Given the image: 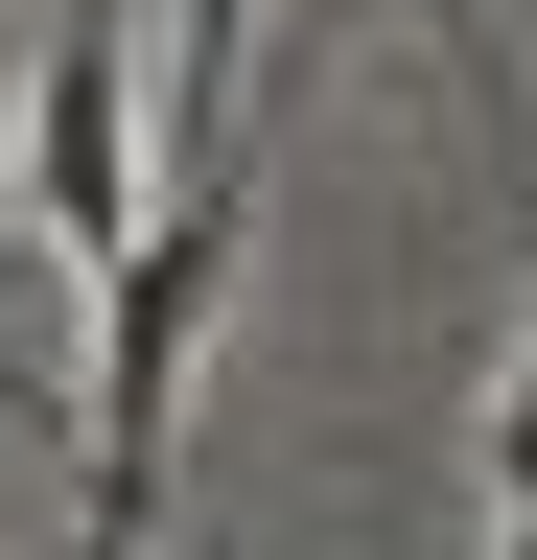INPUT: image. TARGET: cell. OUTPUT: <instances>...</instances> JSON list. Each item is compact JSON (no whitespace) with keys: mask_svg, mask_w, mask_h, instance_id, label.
<instances>
[{"mask_svg":"<svg viewBox=\"0 0 537 560\" xmlns=\"http://www.w3.org/2000/svg\"><path fill=\"white\" fill-rule=\"evenodd\" d=\"M211 304H234V164H164L94 257V560H141V514H164V420H187Z\"/></svg>","mask_w":537,"mask_h":560,"instance_id":"cell-1","label":"cell"},{"mask_svg":"<svg viewBox=\"0 0 537 560\" xmlns=\"http://www.w3.org/2000/svg\"><path fill=\"white\" fill-rule=\"evenodd\" d=\"M491 560H537V374H514V514H491Z\"/></svg>","mask_w":537,"mask_h":560,"instance_id":"cell-2","label":"cell"},{"mask_svg":"<svg viewBox=\"0 0 537 560\" xmlns=\"http://www.w3.org/2000/svg\"><path fill=\"white\" fill-rule=\"evenodd\" d=\"M0 420H47V350H24V327H0Z\"/></svg>","mask_w":537,"mask_h":560,"instance_id":"cell-3","label":"cell"}]
</instances>
